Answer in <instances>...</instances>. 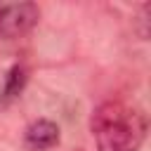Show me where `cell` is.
Returning <instances> with one entry per match:
<instances>
[{
	"label": "cell",
	"mask_w": 151,
	"mask_h": 151,
	"mask_svg": "<svg viewBox=\"0 0 151 151\" xmlns=\"http://www.w3.org/2000/svg\"><path fill=\"white\" fill-rule=\"evenodd\" d=\"M26 85H28V71H26V66H24V64H14V66L5 73V78H2V87H0V109L14 104V101L24 94Z\"/></svg>",
	"instance_id": "277c9868"
},
{
	"label": "cell",
	"mask_w": 151,
	"mask_h": 151,
	"mask_svg": "<svg viewBox=\"0 0 151 151\" xmlns=\"http://www.w3.org/2000/svg\"><path fill=\"white\" fill-rule=\"evenodd\" d=\"M40 21L35 2H2L0 5V40H17L31 33Z\"/></svg>",
	"instance_id": "7a4b0ae2"
},
{
	"label": "cell",
	"mask_w": 151,
	"mask_h": 151,
	"mask_svg": "<svg viewBox=\"0 0 151 151\" xmlns=\"http://www.w3.org/2000/svg\"><path fill=\"white\" fill-rule=\"evenodd\" d=\"M59 125L50 118H35L24 130V146L28 151H50L59 144Z\"/></svg>",
	"instance_id": "3957f363"
},
{
	"label": "cell",
	"mask_w": 151,
	"mask_h": 151,
	"mask_svg": "<svg viewBox=\"0 0 151 151\" xmlns=\"http://www.w3.org/2000/svg\"><path fill=\"white\" fill-rule=\"evenodd\" d=\"M90 132L97 151H139L149 132V120L142 109L111 99L92 111Z\"/></svg>",
	"instance_id": "6da1fadb"
}]
</instances>
